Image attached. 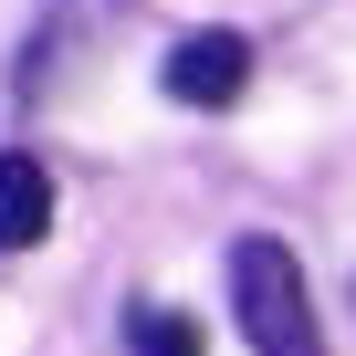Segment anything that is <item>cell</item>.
Returning a JSON list of instances; mask_svg holds the SVG:
<instances>
[{
	"label": "cell",
	"instance_id": "3957f363",
	"mask_svg": "<svg viewBox=\"0 0 356 356\" xmlns=\"http://www.w3.org/2000/svg\"><path fill=\"white\" fill-rule=\"evenodd\" d=\"M53 231V168L32 147H0V252H32Z\"/></svg>",
	"mask_w": 356,
	"mask_h": 356
},
{
	"label": "cell",
	"instance_id": "277c9868",
	"mask_svg": "<svg viewBox=\"0 0 356 356\" xmlns=\"http://www.w3.org/2000/svg\"><path fill=\"white\" fill-rule=\"evenodd\" d=\"M126 356H200V325L168 314V304H136L126 314Z\"/></svg>",
	"mask_w": 356,
	"mask_h": 356
},
{
	"label": "cell",
	"instance_id": "7a4b0ae2",
	"mask_svg": "<svg viewBox=\"0 0 356 356\" xmlns=\"http://www.w3.org/2000/svg\"><path fill=\"white\" fill-rule=\"evenodd\" d=\"M241 84H252V42L241 32H189L168 53V95L178 105H231Z\"/></svg>",
	"mask_w": 356,
	"mask_h": 356
},
{
	"label": "cell",
	"instance_id": "6da1fadb",
	"mask_svg": "<svg viewBox=\"0 0 356 356\" xmlns=\"http://www.w3.org/2000/svg\"><path fill=\"white\" fill-rule=\"evenodd\" d=\"M231 314H241L252 356H325V325H314L304 262H293V252H283L273 231L231 241Z\"/></svg>",
	"mask_w": 356,
	"mask_h": 356
}]
</instances>
